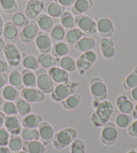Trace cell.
Here are the masks:
<instances>
[{
	"label": "cell",
	"mask_w": 137,
	"mask_h": 153,
	"mask_svg": "<svg viewBox=\"0 0 137 153\" xmlns=\"http://www.w3.org/2000/svg\"><path fill=\"white\" fill-rule=\"evenodd\" d=\"M5 45V43L4 40L2 38L0 37V56L2 55L3 53H4V48Z\"/></svg>",
	"instance_id": "obj_54"
},
{
	"label": "cell",
	"mask_w": 137,
	"mask_h": 153,
	"mask_svg": "<svg viewBox=\"0 0 137 153\" xmlns=\"http://www.w3.org/2000/svg\"><path fill=\"white\" fill-rule=\"evenodd\" d=\"M3 102H4V100H3V98L1 97V95H0V106L2 105Z\"/></svg>",
	"instance_id": "obj_60"
},
{
	"label": "cell",
	"mask_w": 137,
	"mask_h": 153,
	"mask_svg": "<svg viewBox=\"0 0 137 153\" xmlns=\"http://www.w3.org/2000/svg\"><path fill=\"white\" fill-rule=\"evenodd\" d=\"M4 54L8 66L16 67L20 65L22 55L13 43L7 42L4 46Z\"/></svg>",
	"instance_id": "obj_6"
},
{
	"label": "cell",
	"mask_w": 137,
	"mask_h": 153,
	"mask_svg": "<svg viewBox=\"0 0 137 153\" xmlns=\"http://www.w3.org/2000/svg\"><path fill=\"white\" fill-rule=\"evenodd\" d=\"M20 94L21 97L29 103H40L43 102L46 98L44 93L34 87H24L21 89Z\"/></svg>",
	"instance_id": "obj_10"
},
{
	"label": "cell",
	"mask_w": 137,
	"mask_h": 153,
	"mask_svg": "<svg viewBox=\"0 0 137 153\" xmlns=\"http://www.w3.org/2000/svg\"><path fill=\"white\" fill-rule=\"evenodd\" d=\"M60 22H61V25L66 30L74 28V26L75 25L74 18L72 13L68 12H64L60 16Z\"/></svg>",
	"instance_id": "obj_41"
},
{
	"label": "cell",
	"mask_w": 137,
	"mask_h": 153,
	"mask_svg": "<svg viewBox=\"0 0 137 153\" xmlns=\"http://www.w3.org/2000/svg\"><path fill=\"white\" fill-rule=\"evenodd\" d=\"M126 95L131 102H137V86L128 91Z\"/></svg>",
	"instance_id": "obj_50"
},
{
	"label": "cell",
	"mask_w": 137,
	"mask_h": 153,
	"mask_svg": "<svg viewBox=\"0 0 137 153\" xmlns=\"http://www.w3.org/2000/svg\"><path fill=\"white\" fill-rule=\"evenodd\" d=\"M21 65L26 69L34 71L36 70L39 67L37 58L34 55L28 54H23L21 61Z\"/></svg>",
	"instance_id": "obj_32"
},
{
	"label": "cell",
	"mask_w": 137,
	"mask_h": 153,
	"mask_svg": "<svg viewBox=\"0 0 137 153\" xmlns=\"http://www.w3.org/2000/svg\"><path fill=\"white\" fill-rule=\"evenodd\" d=\"M137 86V68L131 72L123 81L122 87L125 90L129 91Z\"/></svg>",
	"instance_id": "obj_37"
},
{
	"label": "cell",
	"mask_w": 137,
	"mask_h": 153,
	"mask_svg": "<svg viewBox=\"0 0 137 153\" xmlns=\"http://www.w3.org/2000/svg\"><path fill=\"white\" fill-rule=\"evenodd\" d=\"M44 7L42 0H29L25 9V16L29 20H35L40 16Z\"/></svg>",
	"instance_id": "obj_11"
},
{
	"label": "cell",
	"mask_w": 137,
	"mask_h": 153,
	"mask_svg": "<svg viewBox=\"0 0 137 153\" xmlns=\"http://www.w3.org/2000/svg\"><path fill=\"white\" fill-rule=\"evenodd\" d=\"M0 9H1V6H0Z\"/></svg>",
	"instance_id": "obj_62"
},
{
	"label": "cell",
	"mask_w": 137,
	"mask_h": 153,
	"mask_svg": "<svg viewBox=\"0 0 137 153\" xmlns=\"http://www.w3.org/2000/svg\"><path fill=\"white\" fill-rule=\"evenodd\" d=\"M52 53L56 58H60L64 56H66L70 53V45L66 42L60 41L55 43L51 49Z\"/></svg>",
	"instance_id": "obj_29"
},
{
	"label": "cell",
	"mask_w": 137,
	"mask_h": 153,
	"mask_svg": "<svg viewBox=\"0 0 137 153\" xmlns=\"http://www.w3.org/2000/svg\"><path fill=\"white\" fill-rule=\"evenodd\" d=\"M78 85L79 83L77 82H73L69 80L64 83H59L51 92L52 100L56 102H61L70 95L74 94Z\"/></svg>",
	"instance_id": "obj_3"
},
{
	"label": "cell",
	"mask_w": 137,
	"mask_h": 153,
	"mask_svg": "<svg viewBox=\"0 0 137 153\" xmlns=\"http://www.w3.org/2000/svg\"><path fill=\"white\" fill-rule=\"evenodd\" d=\"M22 144L23 140L20 136H19L18 135L12 134L10 137L7 146L11 152H15L20 151L22 149Z\"/></svg>",
	"instance_id": "obj_38"
},
{
	"label": "cell",
	"mask_w": 137,
	"mask_h": 153,
	"mask_svg": "<svg viewBox=\"0 0 137 153\" xmlns=\"http://www.w3.org/2000/svg\"><path fill=\"white\" fill-rule=\"evenodd\" d=\"M21 73L23 85L25 87L32 88L36 86V75L31 70L24 69Z\"/></svg>",
	"instance_id": "obj_31"
},
{
	"label": "cell",
	"mask_w": 137,
	"mask_h": 153,
	"mask_svg": "<svg viewBox=\"0 0 137 153\" xmlns=\"http://www.w3.org/2000/svg\"><path fill=\"white\" fill-rule=\"evenodd\" d=\"M8 82L10 85L14 87L18 90L24 88L21 73L18 71H13L8 75Z\"/></svg>",
	"instance_id": "obj_35"
},
{
	"label": "cell",
	"mask_w": 137,
	"mask_h": 153,
	"mask_svg": "<svg viewBox=\"0 0 137 153\" xmlns=\"http://www.w3.org/2000/svg\"><path fill=\"white\" fill-rule=\"evenodd\" d=\"M97 32L102 38H110L114 34V27L112 22L107 16L98 13L95 19Z\"/></svg>",
	"instance_id": "obj_5"
},
{
	"label": "cell",
	"mask_w": 137,
	"mask_h": 153,
	"mask_svg": "<svg viewBox=\"0 0 137 153\" xmlns=\"http://www.w3.org/2000/svg\"><path fill=\"white\" fill-rule=\"evenodd\" d=\"M82 101L81 96L77 94H73L66 99L61 102V105L65 110H73L78 107Z\"/></svg>",
	"instance_id": "obj_28"
},
{
	"label": "cell",
	"mask_w": 137,
	"mask_h": 153,
	"mask_svg": "<svg viewBox=\"0 0 137 153\" xmlns=\"http://www.w3.org/2000/svg\"><path fill=\"white\" fill-rule=\"evenodd\" d=\"M8 71V65L7 62L3 59H0V73H5Z\"/></svg>",
	"instance_id": "obj_53"
},
{
	"label": "cell",
	"mask_w": 137,
	"mask_h": 153,
	"mask_svg": "<svg viewBox=\"0 0 137 153\" xmlns=\"http://www.w3.org/2000/svg\"><path fill=\"white\" fill-rule=\"evenodd\" d=\"M18 32V27L12 22H7L4 25L2 36L7 42L13 43L16 40Z\"/></svg>",
	"instance_id": "obj_20"
},
{
	"label": "cell",
	"mask_w": 137,
	"mask_h": 153,
	"mask_svg": "<svg viewBox=\"0 0 137 153\" xmlns=\"http://www.w3.org/2000/svg\"><path fill=\"white\" fill-rule=\"evenodd\" d=\"M77 131L72 127L65 128L54 134L52 145L57 151L65 149L77 138Z\"/></svg>",
	"instance_id": "obj_2"
},
{
	"label": "cell",
	"mask_w": 137,
	"mask_h": 153,
	"mask_svg": "<svg viewBox=\"0 0 137 153\" xmlns=\"http://www.w3.org/2000/svg\"><path fill=\"white\" fill-rule=\"evenodd\" d=\"M83 54L87 61H88L91 64L93 65L96 61L97 54L92 50L84 52V53H83Z\"/></svg>",
	"instance_id": "obj_48"
},
{
	"label": "cell",
	"mask_w": 137,
	"mask_h": 153,
	"mask_svg": "<svg viewBox=\"0 0 137 153\" xmlns=\"http://www.w3.org/2000/svg\"><path fill=\"white\" fill-rule=\"evenodd\" d=\"M15 105L18 112L21 116H25L31 113L32 106L30 103L23 99L22 97H18L15 101Z\"/></svg>",
	"instance_id": "obj_34"
},
{
	"label": "cell",
	"mask_w": 137,
	"mask_h": 153,
	"mask_svg": "<svg viewBox=\"0 0 137 153\" xmlns=\"http://www.w3.org/2000/svg\"><path fill=\"white\" fill-rule=\"evenodd\" d=\"M8 83V75L6 73H0V89Z\"/></svg>",
	"instance_id": "obj_51"
},
{
	"label": "cell",
	"mask_w": 137,
	"mask_h": 153,
	"mask_svg": "<svg viewBox=\"0 0 137 153\" xmlns=\"http://www.w3.org/2000/svg\"><path fill=\"white\" fill-rule=\"evenodd\" d=\"M100 49L102 56L106 59H111L115 55L114 44L111 38H101Z\"/></svg>",
	"instance_id": "obj_15"
},
{
	"label": "cell",
	"mask_w": 137,
	"mask_h": 153,
	"mask_svg": "<svg viewBox=\"0 0 137 153\" xmlns=\"http://www.w3.org/2000/svg\"><path fill=\"white\" fill-rule=\"evenodd\" d=\"M94 0H75L72 7V12L76 16L83 14L92 7Z\"/></svg>",
	"instance_id": "obj_23"
},
{
	"label": "cell",
	"mask_w": 137,
	"mask_h": 153,
	"mask_svg": "<svg viewBox=\"0 0 137 153\" xmlns=\"http://www.w3.org/2000/svg\"><path fill=\"white\" fill-rule=\"evenodd\" d=\"M18 90L10 85H5L3 88L0 89V95L3 99L9 102H13L19 97Z\"/></svg>",
	"instance_id": "obj_27"
},
{
	"label": "cell",
	"mask_w": 137,
	"mask_h": 153,
	"mask_svg": "<svg viewBox=\"0 0 137 153\" xmlns=\"http://www.w3.org/2000/svg\"><path fill=\"white\" fill-rule=\"evenodd\" d=\"M43 122L42 117L39 114H29L21 120V125L24 128H37Z\"/></svg>",
	"instance_id": "obj_18"
},
{
	"label": "cell",
	"mask_w": 137,
	"mask_h": 153,
	"mask_svg": "<svg viewBox=\"0 0 137 153\" xmlns=\"http://www.w3.org/2000/svg\"><path fill=\"white\" fill-rule=\"evenodd\" d=\"M38 64L44 69H50L56 65V61L54 57L48 53H41L38 56Z\"/></svg>",
	"instance_id": "obj_33"
},
{
	"label": "cell",
	"mask_w": 137,
	"mask_h": 153,
	"mask_svg": "<svg viewBox=\"0 0 137 153\" xmlns=\"http://www.w3.org/2000/svg\"><path fill=\"white\" fill-rule=\"evenodd\" d=\"M13 153H27V152L24 151H18V152H13Z\"/></svg>",
	"instance_id": "obj_61"
},
{
	"label": "cell",
	"mask_w": 137,
	"mask_h": 153,
	"mask_svg": "<svg viewBox=\"0 0 137 153\" xmlns=\"http://www.w3.org/2000/svg\"><path fill=\"white\" fill-rule=\"evenodd\" d=\"M115 123L116 126L120 128H127L131 123V117L128 114L120 113L115 117Z\"/></svg>",
	"instance_id": "obj_43"
},
{
	"label": "cell",
	"mask_w": 137,
	"mask_h": 153,
	"mask_svg": "<svg viewBox=\"0 0 137 153\" xmlns=\"http://www.w3.org/2000/svg\"><path fill=\"white\" fill-rule=\"evenodd\" d=\"M116 105L120 112L125 114H129L133 110V104L124 94L118 96L116 100Z\"/></svg>",
	"instance_id": "obj_22"
},
{
	"label": "cell",
	"mask_w": 137,
	"mask_h": 153,
	"mask_svg": "<svg viewBox=\"0 0 137 153\" xmlns=\"http://www.w3.org/2000/svg\"><path fill=\"white\" fill-rule=\"evenodd\" d=\"M50 36L55 42H57L63 40L66 35V30L61 24H56L51 30Z\"/></svg>",
	"instance_id": "obj_39"
},
{
	"label": "cell",
	"mask_w": 137,
	"mask_h": 153,
	"mask_svg": "<svg viewBox=\"0 0 137 153\" xmlns=\"http://www.w3.org/2000/svg\"><path fill=\"white\" fill-rule=\"evenodd\" d=\"M20 137L24 140L32 141L39 140L40 134L36 128H24L20 132Z\"/></svg>",
	"instance_id": "obj_36"
},
{
	"label": "cell",
	"mask_w": 137,
	"mask_h": 153,
	"mask_svg": "<svg viewBox=\"0 0 137 153\" xmlns=\"http://www.w3.org/2000/svg\"><path fill=\"white\" fill-rule=\"evenodd\" d=\"M39 32V28L35 21H31L23 27L20 33V39L24 43H30Z\"/></svg>",
	"instance_id": "obj_12"
},
{
	"label": "cell",
	"mask_w": 137,
	"mask_h": 153,
	"mask_svg": "<svg viewBox=\"0 0 137 153\" xmlns=\"http://www.w3.org/2000/svg\"><path fill=\"white\" fill-rule=\"evenodd\" d=\"M3 29H4V22H3V19L1 13H0V37L3 34Z\"/></svg>",
	"instance_id": "obj_57"
},
{
	"label": "cell",
	"mask_w": 137,
	"mask_h": 153,
	"mask_svg": "<svg viewBox=\"0 0 137 153\" xmlns=\"http://www.w3.org/2000/svg\"><path fill=\"white\" fill-rule=\"evenodd\" d=\"M3 112L6 116H15L18 113L15 105L13 102H5L2 106Z\"/></svg>",
	"instance_id": "obj_46"
},
{
	"label": "cell",
	"mask_w": 137,
	"mask_h": 153,
	"mask_svg": "<svg viewBox=\"0 0 137 153\" xmlns=\"http://www.w3.org/2000/svg\"><path fill=\"white\" fill-rule=\"evenodd\" d=\"M35 22H36L38 28H40L42 31L45 32L46 33L50 32L54 26L52 19L50 16L46 13H41L35 18Z\"/></svg>",
	"instance_id": "obj_24"
},
{
	"label": "cell",
	"mask_w": 137,
	"mask_h": 153,
	"mask_svg": "<svg viewBox=\"0 0 137 153\" xmlns=\"http://www.w3.org/2000/svg\"><path fill=\"white\" fill-rule=\"evenodd\" d=\"M118 138V130L116 126L113 122H108L102 127L100 134V140L106 146L114 144Z\"/></svg>",
	"instance_id": "obj_8"
},
{
	"label": "cell",
	"mask_w": 137,
	"mask_h": 153,
	"mask_svg": "<svg viewBox=\"0 0 137 153\" xmlns=\"http://www.w3.org/2000/svg\"><path fill=\"white\" fill-rule=\"evenodd\" d=\"M40 139L44 145H48L52 143L54 136V130L52 125L47 122H43L38 127Z\"/></svg>",
	"instance_id": "obj_13"
},
{
	"label": "cell",
	"mask_w": 137,
	"mask_h": 153,
	"mask_svg": "<svg viewBox=\"0 0 137 153\" xmlns=\"http://www.w3.org/2000/svg\"><path fill=\"white\" fill-rule=\"evenodd\" d=\"M36 47L41 53H48L52 49V43L48 34L41 31L37 34L34 38Z\"/></svg>",
	"instance_id": "obj_14"
},
{
	"label": "cell",
	"mask_w": 137,
	"mask_h": 153,
	"mask_svg": "<svg viewBox=\"0 0 137 153\" xmlns=\"http://www.w3.org/2000/svg\"><path fill=\"white\" fill-rule=\"evenodd\" d=\"M43 11L46 14L50 17L58 18L65 12V7L56 2L48 1L44 4Z\"/></svg>",
	"instance_id": "obj_21"
},
{
	"label": "cell",
	"mask_w": 137,
	"mask_h": 153,
	"mask_svg": "<svg viewBox=\"0 0 137 153\" xmlns=\"http://www.w3.org/2000/svg\"><path fill=\"white\" fill-rule=\"evenodd\" d=\"M5 117V115L4 112L0 111V128H1L4 124V120Z\"/></svg>",
	"instance_id": "obj_55"
},
{
	"label": "cell",
	"mask_w": 137,
	"mask_h": 153,
	"mask_svg": "<svg viewBox=\"0 0 137 153\" xmlns=\"http://www.w3.org/2000/svg\"><path fill=\"white\" fill-rule=\"evenodd\" d=\"M0 6L6 13H12L18 10V4L15 0H0Z\"/></svg>",
	"instance_id": "obj_42"
},
{
	"label": "cell",
	"mask_w": 137,
	"mask_h": 153,
	"mask_svg": "<svg viewBox=\"0 0 137 153\" xmlns=\"http://www.w3.org/2000/svg\"><path fill=\"white\" fill-rule=\"evenodd\" d=\"M127 153H137V152L135 151V150H134V149H130V151H128Z\"/></svg>",
	"instance_id": "obj_59"
},
{
	"label": "cell",
	"mask_w": 137,
	"mask_h": 153,
	"mask_svg": "<svg viewBox=\"0 0 137 153\" xmlns=\"http://www.w3.org/2000/svg\"><path fill=\"white\" fill-rule=\"evenodd\" d=\"M92 64L90 63L85 58L83 53L80 56L78 57V59L76 61V67L81 75L84 74L87 71H88L90 69V67H92Z\"/></svg>",
	"instance_id": "obj_40"
},
{
	"label": "cell",
	"mask_w": 137,
	"mask_h": 153,
	"mask_svg": "<svg viewBox=\"0 0 137 153\" xmlns=\"http://www.w3.org/2000/svg\"><path fill=\"white\" fill-rule=\"evenodd\" d=\"M71 153H85L86 152V144L83 140L76 138L70 144Z\"/></svg>",
	"instance_id": "obj_45"
},
{
	"label": "cell",
	"mask_w": 137,
	"mask_h": 153,
	"mask_svg": "<svg viewBox=\"0 0 137 153\" xmlns=\"http://www.w3.org/2000/svg\"><path fill=\"white\" fill-rule=\"evenodd\" d=\"M133 116L135 119H137V103L135 104V107H133Z\"/></svg>",
	"instance_id": "obj_58"
},
{
	"label": "cell",
	"mask_w": 137,
	"mask_h": 153,
	"mask_svg": "<svg viewBox=\"0 0 137 153\" xmlns=\"http://www.w3.org/2000/svg\"><path fill=\"white\" fill-rule=\"evenodd\" d=\"M90 116V121L96 128L103 127L107 124L114 111L113 104L108 100L99 102Z\"/></svg>",
	"instance_id": "obj_1"
},
{
	"label": "cell",
	"mask_w": 137,
	"mask_h": 153,
	"mask_svg": "<svg viewBox=\"0 0 137 153\" xmlns=\"http://www.w3.org/2000/svg\"><path fill=\"white\" fill-rule=\"evenodd\" d=\"M57 67L66 71L67 72H73L76 69V61L70 56H64L56 59Z\"/></svg>",
	"instance_id": "obj_26"
},
{
	"label": "cell",
	"mask_w": 137,
	"mask_h": 153,
	"mask_svg": "<svg viewBox=\"0 0 137 153\" xmlns=\"http://www.w3.org/2000/svg\"><path fill=\"white\" fill-rule=\"evenodd\" d=\"M46 145L38 140L27 141L23 140L22 151L27 153H44Z\"/></svg>",
	"instance_id": "obj_19"
},
{
	"label": "cell",
	"mask_w": 137,
	"mask_h": 153,
	"mask_svg": "<svg viewBox=\"0 0 137 153\" xmlns=\"http://www.w3.org/2000/svg\"><path fill=\"white\" fill-rule=\"evenodd\" d=\"M90 91L94 101L100 102L108 96V90L105 82L98 76H94L90 81Z\"/></svg>",
	"instance_id": "obj_4"
},
{
	"label": "cell",
	"mask_w": 137,
	"mask_h": 153,
	"mask_svg": "<svg viewBox=\"0 0 137 153\" xmlns=\"http://www.w3.org/2000/svg\"><path fill=\"white\" fill-rule=\"evenodd\" d=\"M4 125L11 134L18 135L21 130V125L16 116H5Z\"/></svg>",
	"instance_id": "obj_16"
},
{
	"label": "cell",
	"mask_w": 137,
	"mask_h": 153,
	"mask_svg": "<svg viewBox=\"0 0 137 153\" xmlns=\"http://www.w3.org/2000/svg\"><path fill=\"white\" fill-rule=\"evenodd\" d=\"M74 45L76 51L80 53H84L93 50L96 46V42L92 38L84 36L80 38Z\"/></svg>",
	"instance_id": "obj_25"
},
{
	"label": "cell",
	"mask_w": 137,
	"mask_h": 153,
	"mask_svg": "<svg viewBox=\"0 0 137 153\" xmlns=\"http://www.w3.org/2000/svg\"><path fill=\"white\" fill-rule=\"evenodd\" d=\"M0 153H12L7 146H0Z\"/></svg>",
	"instance_id": "obj_56"
},
{
	"label": "cell",
	"mask_w": 137,
	"mask_h": 153,
	"mask_svg": "<svg viewBox=\"0 0 137 153\" xmlns=\"http://www.w3.org/2000/svg\"><path fill=\"white\" fill-rule=\"evenodd\" d=\"M10 137V133L5 128H0V146H7Z\"/></svg>",
	"instance_id": "obj_47"
},
{
	"label": "cell",
	"mask_w": 137,
	"mask_h": 153,
	"mask_svg": "<svg viewBox=\"0 0 137 153\" xmlns=\"http://www.w3.org/2000/svg\"><path fill=\"white\" fill-rule=\"evenodd\" d=\"M35 75L37 78L36 85L40 91L44 94H50L53 91L54 88V81L45 69L38 70Z\"/></svg>",
	"instance_id": "obj_9"
},
{
	"label": "cell",
	"mask_w": 137,
	"mask_h": 153,
	"mask_svg": "<svg viewBox=\"0 0 137 153\" xmlns=\"http://www.w3.org/2000/svg\"><path fill=\"white\" fill-rule=\"evenodd\" d=\"M48 75L52 81L56 83H64L69 80V74L66 71L61 69L59 67H53L48 69Z\"/></svg>",
	"instance_id": "obj_17"
},
{
	"label": "cell",
	"mask_w": 137,
	"mask_h": 153,
	"mask_svg": "<svg viewBox=\"0 0 137 153\" xmlns=\"http://www.w3.org/2000/svg\"><path fill=\"white\" fill-rule=\"evenodd\" d=\"M29 20L27 18L25 14L17 12L13 14L12 16V22L19 28H23L26 24L29 22Z\"/></svg>",
	"instance_id": "obj_44"
},
{
	"label": "cell",
	"mask_w": 137,
	"mask_h": 153,
	"mask_svg": "<svg viewBox=\"0 0 137 153\" xmlns=\"http://www.w3.org/2000/svg\"><path fill=\"white\" fill-rule=\"evenodd\" d=\"M86 34H84L83 32L81 31L80 29L78 28H74L69 30L66 33L65 37H64V41L66 42L68 45H73L78 41L79 40L82 38V37H84Z\"/></svg>",
	"instance_id": "obj_30"
},
{
	"label": "cell",
	"mask_w": 137,
	"mask_h": 153,
	"mask_svg": "<svg viewBox=\"0 0 137 153\" xmlns=\"http://www.w3.org/2000/svg\"><path fill=\"white\" fill-rule=\"evenodd\" d=\"M127 132L132 137H137V119L130 123L127 128Z\"/></svg>",
	"instance_id": "obj_49"
},
{
	"label": "cell",
	"mask_w": 137,
	"mask_h": 153,
	"mask_svg": "<svg viewBox=\"0 0 137 153\" xmlns=\"http://www.w3.org/2000/svg\"><path fill=\"white\" fill-rule=\"evenodd\" d=\"M54 1L64 7H69L72 5L75 0H54Z\"/></svg>",
	"instance_id": "obj_52"
},
{
	"label": "cell",
	"mask_w": 137,
	"mask_h": 153,
	"mask_svg": "<svg viewBox=\"0 0 137 153\" xmlns=\"http://www.w3.org/2000/svg\"><path fill=\"white\" fill-rule=\"evenodd\" d=\"M75 25L84 34L92 35L97 32L95 20L84 14L76 16L74 18Z\"/></svg>",
	"instance_id": "obj_7"
}]
</instances>
